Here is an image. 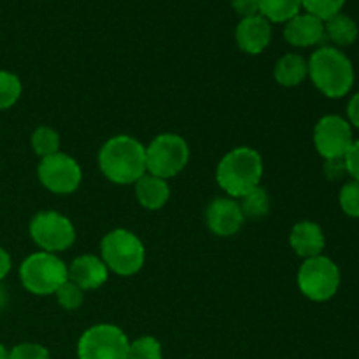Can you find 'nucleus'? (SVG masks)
Segmentation results:
<instances>
[{"label":"nucleus","instance_id":"nucleus-1","mask_svg":"<svg viewBox=\"0 0 359 359\" xmlns=\"http://www.w3.org/2000/svg\"><path fill=\"white\" fill-rule=\"evenodd\" d=\"M98 167L104 177L114 184H135L147 172L146 146L132 135L111 137L100 147Z\"/></svg>","mask_w":359,"mask_h":359},{"label":"nucleus","instance_id":"nucleus-2","mask_svg":"<svg viewBox=\"0 0 359 359\" xmlns=\"http://www.w3.org/2000/svg\"><path fill=\"white\" fill-rule=\"evenodd\" d=\"M263 177V158L256 149L248 146L235 147L221 158L216 168L217 186L230 198L238 200L258 188Z\"/></svg>","mask_w":359,"mask_h":359},{"label":"nucleus","instance_id":"nucleus-3","mask_svg":"<svg viewBox=\"0 0 359 359\" xmlns=\"http://www.w3.org/2000/svg\"><path fill=\"white\" fill-rule=\"evenodd\" d=\"M309 77L328 98H342L354 84L353 62L335 46H323L309 58Z\"/></svg>","mask_w":359,"mask_h":359},{"label":"nucleus","instance_id":"nucleus-4","mask_svg":"<svg viewBox=\"0 0 359 359\" xmlns=\"http://www.w3.org/2000/svg\"><path fill=\"white\" fill-rule=\"evenodd\" d=\"M100 258L107 265L109 272L130 277L140 272L146 263V248L133 231L118 228L102 238Z\"/></svg>","mask_w":359,"mask_h":359},{"label":"nucleus","instance_id":"nucleus-5","mask_svg":"<svg viewBox=\"0 0 359 359\" xmlns=\"http://www.w3.org/2000/svg\"><path fill=\"white\" fill-rule=\"evenodd\" d=\"M69 279V266L53 252L39 251L25 258L20 266V280L28 293L49 297Z\"/></svg>","mask_w":359,"mask_h":359},{"label":"nucleus","instance_id":"nucleus-6","mask_svg":"<svg viewBox=\"0 0 359 359\" xmlns=\"http://www.w3.org/2000/svg\"><path fill=\"white\" fill-rule=\"evenodd\" d=\"M189 161V146L177 133H161L146 147L147 174L172 179L184 170Z\"/></svg>","mask_w":359,"mask_h":359},{"label":"nucleus","instance_id":"nucleus-7","mask_svg":"<svg viewBox=\"0 0 359 359\" xmlns=\"http://www.w3.org/2000/svg\"><path fill=\"white\" fill-rule=\"evenodd\" d=\"M302 294L312 302H328L339 293L340 270L328 256L304 259L297 276Z\"/></svg>","mask_w":359,"mask_h":359},{"label":"nucleus","instance_id":"nucleus-8","mask_svg":"<svg viewBox=\"0 0 359 359\" xmlns=\"http://www.w3.org/2000/svg\"><path fill=\"white\" fill-rule=\"evenodd\" d=\"M128 344V337L119 326L100 323L81 335L77 359H126Z\"/></svg>","mask_w":359,"mask_h":359},{"label":"nucleus","instance_id":"nucleus-9","mask_svg":"<svg viewBox=\"0 0 359 359\" xmlns=\"http://www.w3.org/2000/svg\"><path fill=\"white\" fill-rule=\"evenodd\" d=\"M30 237L44 252H62L76 242V228L72 221L56 210H41L30 221Z\"/></svg>","mask_w":359,"mask_h":359},{"label":"nucleus","instance_id":"nucleus-10","mask_svg":"<svg viewBox=\"0 0 359 359\" xmlns=\"http://www.w3.org/2000/svg\"><path fill=\"white\" fill-rule=\"evenodd\" d=\"M37 175L41 184L55 195H70L77 191L83 181L81 165L67 153H55L42 158L39 163Z\"/></svg>","mask_w":359,"mask_h":359},{"label":"nucleus","instance_id":"nucleus-11","mask_svg":"<svg viewBox=\"0 0 359 359\" xmlns=\"http://www.w3.org/2000/svg\"><path fill=\"white\" fill-rule=\"evenodd\" d=\"M353 126L346 118L328 114L314 128V146L325 160H342L353 146Z\"/></svg>","mask_w":359,"mask_h":359},{"label":"nucleus","instance_id":"nucleus-12","mask_svg":"<svg viewBox=\"0 0 359 359\" xmlns=\"http://www.w3.org/2000/svg\"><path fill=\"white\" fill-rule=\"evenodd\" d=\"M245 217L242 214L241 205L235 198L219 196L212 200L205 210V223L209 230L217 237H231L238 233L244 224Z\"/></svg>","mask_w":359,"mask_h":359},{"label":"nucleus","instance_id":"nucleus-13","mask_svg":"<svg viewBox=\"0 0 359 359\" xmlns=\"http://www.w3.org/2000/svg\"><path fill=\"white\" fill-rule=\"evenodd\" d=\"M235 41L241 51L248 55H259L272 41V23L262 14L242 18L235 28Z\"/></svg>","mask_w":359,"mask_h":359},{"label":"nucleus","instance_id":"nucleus-14","mask_svg":"<svg viewBox=\"0 0 359 359\" xmlns=\"http://www.w3.org/2000/svg\"><path fill=\"white\" fill-rule=\"evenodd\" d=\"M284 39L287 41V44L294 46V48H312V46L321 44L326 39L325 21L309 13H298L297 16L286 21Z\"/></svg>","mask_w":359,"mask_h":359},{"label":"nucleus","instance_id":"nucleus-15","mask_svg":"<svg viewBox=\"0 0 359 359\" xmlns=\"http://www.w3.org/2000/svg\"><path fill=\"white\" fill-rule=\"evenodd\" d=\"M69 280L83 291L98 290L109 280V269L95 255H81L69 265Z\"/></svg>","mask_w":359,"mask_h":359},{"label":"nucleus","instance_id":"nucleus-16","mask_svg":"<svg viewBox=\"0 0 359 359\" xmlns=\"http://www.w3.org/2000/svg\"><path fill=\"white\" fill-rule=\"evenodd\" d=\"M290 244L300 258H314V256L323 255V251H325V231L314 221H300L291 230Z\"/></svg>","mask_w":359,"mask_h":359},{"label":"nucleus","instance_id":"nucleus-17","mask_svg":"<svg viewBox=\"0 0 359 359\" xmlns=\"http://www.w3.org/2000/svg\"><path fill=\"white\" fill-rule=\"evenodd\" d=\"M133 186H135L137 200L147 210H160L170 198L168 182L156 175L147 174V172Z\"/></svg>","mask_w":359,"mask_h":359},{"label":"nucleus","instance_id":"nucleus-18","mask_svg":"<svg viewBox=\"0 0 359 359\" xmlns=\"http://www.w3.org/2000/svg\"><path fill=\"white\" fill-rule=\"evenodd\" d=\"M309 76V63L298 53H286L277 60L273 77L284 88H294L304 83Z\"/></svg>","mask_w":359,"mask_h":359},{"label":"nucleus","instance_id":"nucleus-19","mask_svg":"<svg viewBox=\"0 0 359 359\" xmlns=\"http://www.w3.org/2000/svg\"><path fill=\"white\" fill-rule=\"evenodd\" d=\"M325 35L337 48H346V46L354 44L358 41L359 28L353 18L339 13L325 21Z\"/></svg>","mask_w":359,"mask_h":359},{"label":"nucleus","instance_id":"nucleus-20","mask_svg":"<svg viewBox=\"0 0 359 359\" xmlns=\"http://www.w3.org/2000/svg\"><path fill=\"white\" fill-rule=\"evenodd\" d=\"M302 9V0H259V14L270 23H286Z\"/></svg>","mask_w":359,"mask_h":359},{"label":"nucleus","instance_id":"nucleus-21","mask_svg":"<svg viewBox=\"0 0 359 359\" xmlns=\"http://www.w3.org/2000/svg\"><path fill=\"white\" fill-rule=\"evenodd\" d=\"M237 202L245 219H259V217H265L270 212V196L262 186L245 193Z\"/></svg>","mask_w":359,"mask_h":359},{"label":"nucleus","instance_id":"nucleus-22","mask_svg":"<svg viewBox=\"0 0 359 359\" xmlns=\"http://www.w3.org/2000/svg\"><path fill=\"white\" fill-rule=\"evenodd\" d=\"M32 149L37 156L48 158L60 151V135L51 126H39L32 133Z\"/></svg>","mask_w":359,"mask_h":359},{"label":"nucleus","instance_id":"nucleus-23","mask_svg":"<svg viewBox=\"0 0 359 359\" xmlns=\"http://www.w3.org/2000/svg\"><path fill=\"white\" fill-rule=\"evenodd\" d=\"M21 81L16 74L0 70V111L11 109L21 97Z\"/></svg>","mask_w":359,"mask_h":359},{"label":"nucleus","instance_id":"nucleus-24","mask_svg":"<svg viewBox=\"0 0 359 359\" xmlns=\"http://www.w3.org/2000/svg\"><path fill=\"white\" fill-rule=\"evenodd\" d=\"M163 349L160 340L151 335L139 337L137 340L128 344V354L126 359H161Z\"/></svg>","mask_w":359,"mask_h":359},{"label":"nucleus","instance_id":"nucleus-25","mask_svg":"<svg viewBox=\"0 0 359 359\" xmlns=\"http://www.w3.org/2000/svg\"><path fill=\"white\" fill-rule=\"evenodd\" d=\"M344 6H346V0H302V7L305 9V13L319 18L321 21L342 13Z\"/></svg>","mask_w":359,"mask_h":359},{"label":"nucleus","instance_id":"nucleus-26","mask_svg":"<svg viewBox=\"0 0 359 359\" xmlns=\"http://www.w3.org/2000/svg\"><path fill=\"white\" fill-rule=\"evenodd\" d=\"M55 294L60 307L65 309V311H77L84 302V291L69 279L58 287Z\"/></svg>","mask_w":359,"mask_h":359},{"label":"nucleus","instance_id":"nucleus-27","mask_svg":"<svg viewBox=\"0 0 359 359\" xmlns=\"http://www.w3.org/2000/svg\"><path fill=\"white\" fill-rule=\"evenodd\" d=\"M339 202L344 214L349 217H359V181H349L342 186Z\"/></svg>","mask_w":359,"mask_h":359},{"label":"nucleus","instance_id":"nucleus-28","mask_svg":"<svg viewBox=\"0 0 359 359\" xmlns=\"http://www.w3.org/2000/svg\"><path fill=\"white\" fill-rule=\"evenodd\" d=\"M7 359H51V354L41 344H18L7 353Z\"/></svg>","mask_w":359,"mask_h":359},{"label":"nucleus","instance_id":"nucleus-29","mask_svg":"<svg viewBox=\"0 0 359 359\" xmlns=\"http://www.w3.org/2000/svg\"><path fill=\"white\" fill-rule=\"evenodd\" d=\"M344 161H346L347 174L353 177V181H359V140H354Z\"/></svg>","mask_w":359,"mask_h":359},{"label":"nucleus","instance_id":"nucleus-30","mask_svg":"<svg viewBox=\"0 0 359 359\" xmlns=\"http://www.w3.org/2000/svg\"><path fill=\"white\" fill-rule=\"evenodd\" d=\"M231 7L241 18L259 14V0H231Z\"/></svg>","mask_w":359,"mask_h":359},{"label":"nucleus","instance_id":"nucleus-31","mask_svg":"<svg viewBox=\"0 0 359 359\" xmlns=\"http://www.w3.org/2000/svg\"><path fill=\"white\" fill-rule=\"evenodd\" d=\"M325 174H326V177L332 179V181H337V179L344 177V175L347 174L346 161H344V158L342 160H326Z\"/></svg>","mask_w":359,"mask_h":359},{"label":"nucleus","instance_id":"nucleus-32","mask_svg":"<svg viewBox=\"0 0 359 359\" xmlns=\"http://www.w3.org/2000/svg\"><path fill=\"white\" fill-rule=\"evenodd\" d=\"M347 121L351 123V126H356L359 128V91L354 93V97H351L349 104H347Z\"/></svg>","mask_w":359,"mask_h":359},{"label":"nucleus","instance_id":"nucleus-33","mask_svg":"<svg viewBox=\"0 0 359 359\" xmlns=\"http://www.w3.org/2000/svg\"><path fill=\"white\" fill-rule=\"evenodd\" d=\"M11 269H13V259L11 255L4 248H0V283L9 276Z\"/></svg>","mask_w":359,"mask_h":359},{"label":"nucleus","instance_id":"nucleus-34","mask_svg":"<svg viewBox=\"0 0 359 359\" xmlns=\"http://www.w3.org/2000/svg\"><path fill=\"white\" fill-rule=\"evenodd\" d=\"M7 302H9V294H7V290L0 283V312L7 307Z\"/></svg>","mask_w":359,"mask_h":359},{"label":"nucleus","instance_id":"nucleus-35","mask_svg":"<svg viewBox=\"0 0 359 359\" xmlns=\"http://www.w3.org/2000/svg\"><path fill=\"white\" fill-rule=\"evenodd\" d=\"M7 353H9V351H7L6 347H4L2 344H0V359H7Z\"/></svg>","mask_w":359,"mask_h":359}]
</instances>
